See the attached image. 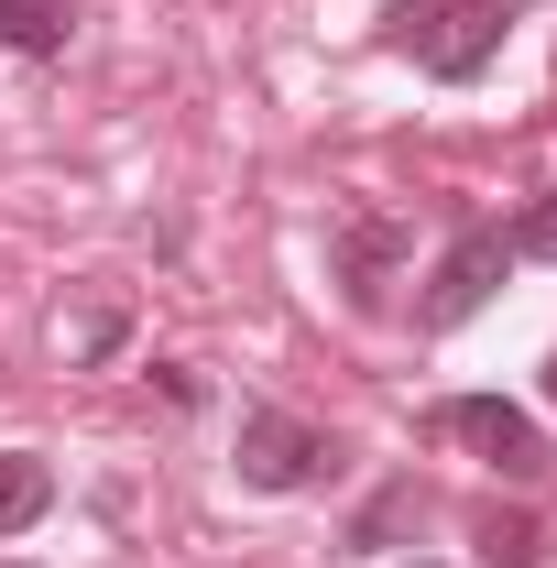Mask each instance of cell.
Masks as SVG:
<instances>
[{
	"instance_id": "obj_6",
	"label": "cell",
	"mask_w": 557,
	"mask_h": 568,
	"mask_svg": "<svg viewBox=\"0 0 557 568\" xmlns=\"http://www.w3.org/2000/svg\"><path fill=\"white\" fill-rule=\"evenodd\" d=\"M44 503H55V470H44L33 448H0V536L44 525Z\"/></svg>"
},
{
	"instance_id": "obj_8",
	"label": "cell",
	"mask_w": 557,
	"mask_h": 568,
	"mask_svg": "<svg viewBox=\"0 0 557 568\" xmlns=\"http://www.w3.org/2000/svg\"><path fill=\"white\" fill-rule=\"evenodd\" d=\"M482 558H503V568H536V525H525V514H482Z\"/></svg>"
},
{
	"instance_id": "obj_1",
	"label": "cell",
	"mask_w": 557,
	"mask_h": 568,
	"mask_svg": "<svg viewBox=\"0 0 557 568\" xmlns=\"http://www.w3.org/2000/svg\"><path fill=\"white\" fill-rule=\"evenodd\" d=\"M514 33V0H405L394 11V55H416L437 88H470Z\"/></svg>"
},
{
	"instance_id": "obj_3",
	"label": "cell",
	"mask_w": 557,
	"mask_h": 568,
	"mask_svg": "<svg viewBox=\"0 0 557 568\" xmlns=\"http://www.w3.org/2000/svg\"><path fill=\"white\" fill-rule=\"evenodd\" d=\"M426 426H437L448 448L492 459L503 481H536V470H547V437H536V416H525V405H503V394H448Z\"/></svg>"
},
{
	"instance_id": "obj_2",
	"label": "cell",
	"mask_w": 557,
	"mask_h": 568,
	"mask_svg": "<svg viewBox=\"0 0 557 568\" xmlns=\"http://www.w3.org/2000/svg\"><path fill=\"white\" fill-rule=\"evenodd\" d=\"M230 470H241V493H306V481H328V470H340V437H328V426H306V416H284V405H241Z\"/></svg>"
},
{
	"instance_id": "obj_4",
	"label": "cell",
	"mask_w": 557,
	"mask_h": 568,
	"mask_svg": "<svg viewBox=\"0 0 557 568\" xmlns=\"http://www.w3.org/2000/svg\"><path fill=\"white\" fill-rule=\"evenodd\" d=\"M514 274V241H503V230H459V241H448V252H437V274H426V295H416V328H470V317H482L492 306V284Z\"/></svg>"
},
{
	"instance_id": "obj_5",
	"label": "cell",
	"mask_w": 557,
	"mask_h": 568,
	"mask_svg": "<svg viewBox=\"0 0 557 568\" xmlns=\"http://www.w3.org/2000/svg\"><path fill=\"white\" fill-rule=\"evenodd\" d=\"M394 263H405V219L394 209H340L328 219V274H340V295L361 306V317H383Z\"/></svg>"
},
{
	"instance_id": "obj_9",
	"label": "cell",
	"mask_w": 557,
	"mask_h": 568,
	"mask_svg": "<svg viewBox=\"0 0 557 568\" xmlns=\"http://www.w3.org/2000/svg\"><path fill=\"white\" fill-rule=\"evenodd\" d=\"M503 241H514V263H557V197H536V209L514 219Z\"/></svg>"
},
{
	"instance_id": "obj_7",
	"label": "cell",
	"mask_w": 557,
	"mask_h": 568,
	"mask_svg": "<svg viewBox=\"0 0 557 568\" xmlns=\"http://www.w3.org/2000/svg\"><path fill=\"white\" fill-rule=\"evenodd\" d=\"M0 55H67V0H0Z\"/></svg>"
},
{
	"instance_id": "obj_10",
	"label": "cell",
	"mask_w": 557,
	"mask_h": 568,
	"mask_svg": "<svg viewBox=\"0 0 557 568\" xmlns=\"http://www.w3.org/2000/svg\"><path fill=\"white\" fill-rule=\"evenodd\" d=\"M547 405H557V351H547Z\"/></svg>"
}]
</instances>
